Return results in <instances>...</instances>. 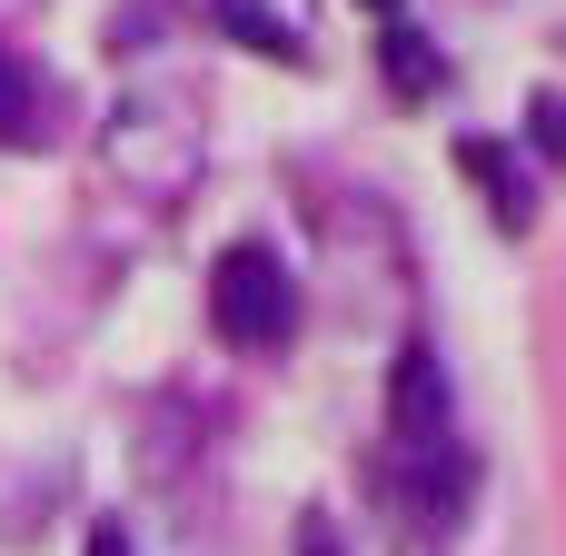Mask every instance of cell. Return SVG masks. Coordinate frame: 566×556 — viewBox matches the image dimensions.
I'll list each match as a JSON object with an SVG mask.
<instances>
[{
	"mask_svg": "<svg viewBox=\"0 0 566 556\" xmlns=\"http://www.w3.org/2000/svg\"><path fill=\"white\" fill-rule=\"evenodd\" d=\"M527 129H537V149H547V159H566V99H557V90H537V99H527Z\"/></svg>",
	"mask_w": 566,
	"mask_h": 556,
	"instance_id": "ba28073f",
	"label": "cell"
},
{
	"mask_svg": "<svg viewBox=\"0 0 566 556\" xmlns=\"http://www.w3.org/2000/svg\"><path fill=\"white\" fill-rule=\"evenodd\" d=\"M298 556H338V537H328V517H308V527H298Z\"/></svg>",
	"mask_w": 566,
	"mask_h": 556,
	"instance_id": "9c48e42d",
	"label": "cell"
},
{
	"mask_svg": "<svg viewBox=\"0 0 566 556\" xmlns=\"http://www.w3.org/2000/svg\"><path fill=\"white\" fill-rule=\"evenodd\" d=\"M368 10H378V20H398V0H368Z\"/></svg>",
	"mask_w": 566,
	"mask_h": 556,
	"instance_id": "8fae6325",
	"label": "cell"
},
{
	"mask_svg": "<svg viewBox=\"0 0 566 556\" xmlns=\"http://www.w3.org/2000/svg\"><path fill=\"white\" fill-rule=\"evenodd\" d=\"M378 60H388V90H398V99H428V90L448 80V70H438V50H428V40L408 30V20H388V40H378Z\"/></svg>",
	"mask_w": 566,
	"mask_h": 556,
	"instance_id": "277c9868",
	"label": "cell"
},
{
	"mask_svg": "<svg viewBox=\"0 0 566 556\" xmlns=\"http://www.w3.org/2000/svg\"><path fill=\"white\" fill-rule=\"evenodd\" d=\"M209 328L229 348H279L298 328V279L279 269V249H259V239L219 249V269H209Z\"/></svg>",
	"mask_w": 566,
	"mask_h": 556,
	"instance_id": "7a4b0ae2",
	"label": "cell"
},
{
	"mask_svg": "<svg viewBox=\"0 0 566 556\" xmlns=\"http://www.w3.org/2000/svg\"><path fill=\"white\" fill-rule=\"evenodd\" d=\"M458 159H468V169L488 179V199H497V219H507V229H527V209H537V199H527V179L507 169V149H497V139H468Z\"/></svg>",
	"mask_w": 566,
	"mask_h": 556,
	"instance_id": "5b68a950",
	"label": "cell"
},
{
	"mask_svg": "<svg viewBox=\"0 0 566 556\" xmlns=\"http://www.w3.org/2000/svg\"><path fill=\"white\" fill-rule=\"evenodd\" d=\"M388 428H398L408 448H438V438H448V368H438V348H408V358H398V378H388Z\"/></svg>",
	"mask_w": 566,
	"mask_h": 556,
	"instance_id": "3957f363",
	"label": "cell"
},
{
	"mask_svg": "<svg viewBox=\"0 0 566 556\" xmlns=\"http://www.w3.org/2000/svg\"><path fill=\"white\" fill-rule=\"evenodd\" d=\"M219 30L249 40V50H269V60H298V30H289L269 0H219Z\"/></svg>",
	"mask_w": 566,
	"mask_h": 556,
	"instance_id": "8992f818",
	"label": "cell"
},
{
	"mask_svg": "<svg viewBox=\"0 0 566 556\" xmlns=\"http://www.w3.org/2000/svg\"><path fill=\"white\" fill-rule=\"evenodd\" d=\"M30 129H40V80H30V60L0 50V149H20Z\"/></svg>",
	"mask_w": 566,
	"mask_h": 556,
	"instance_id": "52a82bcc",
	"label": "cell"
},
{
	"mask_svg": "<svg viewBox=\"0 0 566 556\" xmlns=\"http://www.w3.org/2000/svg\"><path fill=\"white\" fill-rule=\"evenodd\" d=\"M90 556H139V547H129L119 527H99V537H90Z\"/></svg>",
	"mask_w": 566,
	"mask_h": 556,
	"instance_id": "30bf717a",
	"label": "cell"
},
{
	"mask_svg": "<svg viewBox=\"0 0 566 556\" xmlns=\"http://www.w3.org/2000/svg\"><path fill=\"white\" fill-rule=\"evenodd\" d=\"M199 119L169 99V90H139V99H119L109 109V129H99V169L119 179V199H139V209H179L189 189H199Z\"/></svg>",
	"mask_w": 566,
	"mask_h": 556,
	"instance_id": "6da1fadb",
	"label": "cell"
}]
</instances>
